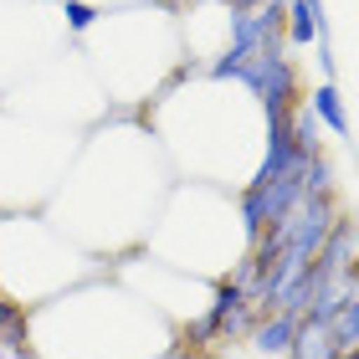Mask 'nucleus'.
<instances>
[{
	"label": "nucleus",
	"mask_w": 359,
	"mask_h": 359,
	"mask_svg": "<svg viewBox=\"0 0 359 359\" xmlns=\"http://www.w3.org/2000/svg\"><path fill=\"white\" fill-rule=\"evenodd\" d=\"M247 247H252V236L241 231L236 195L221 185H205V180L170 185L149 236H144L149 257H159V262H170L190 277H205V283L231 277V267L247 257Z\"/></svg>",
	"instance_id": "obj_2"
},
{
	"label": "nucleus",
	"mask_w": 359,
	"mask_h": 359,
	"mask_svg": "<svg viewBox=\"0 0 359 359\" xmlns=\"http://www.w3.org/2000/svg\"><path fill=\"white\" fill-rule=\"evenodd\" d=\"M318 41H329V21H318L308 0H287V46H303L308 52Z\"/></svg>",
	"instance_id": "obj_5"
},
{
	"label": "nucleus",
	"mask_w": 359,
	"mask_h": 359,
	"mask_svg": "<svg viewBox=\"0 0 359 359\" xmlns=\"http://www.w3.org/2000/svg\"><path fill=\"white\" fill-rule=\"evenodd\" d=\"M329 339H334V354H354L359 349V292H349V298L334 308Z\"/></svg>",
	"instance_id": "obj_7"
},
{
	"label": "nucleus",
	"mask_w": 359,
	"mask_h": 359,
	"mask_svg": "<svg viewBox=\"0 0 359 359\" xmlns=\"http://www.w3.org/2000/svg\"><path fill=\"white\" fill-rule=\"evenodd\" d=\"M308 108H313V118L329 128V134L339 139H349V108H344V93H339V83H318V88H308Z\"/></svg>",
	"instance_id": "obj_4"
},
{
	"label": "nucleus",
	"mask_w": 359,
	"mask_h": 359,
	"mask_svg": "<svg viewBox=\"0 0 359 359\" xmlns=\"http://www.w3.org/2000/svg\"><path fill=\"white\" fill-rule=\"evenodd\" d=\"M287 359H334V339H329V323L298 318V329H292V349H287Z\"/></svg>",
	"instance_id": "obj_6"
},
{
	"label": "nucleus",
	"mask_w": 359,
	"mask_h": 359,
	"mask_svg": "<svg viewBox=\"0 0 359 359\" xmlns=\"http://www.w3.org/2000/svg\"><path fill=\"white\" fill-rule=\"evenodd\" d=\"M334 359H359V349H354V354H334Z\"/></svg>",
	"instance_id": "obj_11"
},
{
	"label": "nucleus",
	"mask_w": 359,
	"mask_h": 359,
	"mask_svg": "<svg viewBox=\"0 0 359 359\" xmlns=\"http://www.w3.org/2000/svg\"><path fill=\"white\" fill-rule=\"evenodd\" d=\"M292 329H298V318L283 313V308H272V313L257 318L252 329H247V339H241V344H231V349H241L247 359H287Z\"/></svg>",
	"instance_id": "obj_3"
},
{
	"label": "nucleus",
	"mask_w": 359,
	"mask_h": 359,
	"mask_svg": "<svg viewBox=\"0 0 359 359\" xmlns=\"http://www.w3.org/2000/svg\"><path fill=\"white\" fill-rule=\"evenodd\" d=\"M287 128H292V144H298V154H303V159H318V154H323V123L313 118V108H308V97H303L298 108H292Z\"/></svg>",
	"instance_id": "obj_8"
},
{
	"label": "nucleus",
	"mask_w": 359,
	"mask_h": 359,
	"mask_svg": "<svg viewBox=\"0 0 359 359\" xmlns=\"http://www.w3.org/2000/svg\"><path fill=\"white\" fill-rule=\"evenodd\" d=\"M159 359H185V349H170V354H159Z\"/></svg>",
	"instance_id": "obj_10"
},
{
	"label": "nucleus",
	"mask_w": 359,
	"mask_h": 359,
	"mask_svg": "<svg viewBox=\"0 0 359 359\" xmlns=\"http://www.w3.org/2000/svg\"><path fill=\"white\" fill-rule=\"evenodd\" d=\"M103 15H108V11H97L93 0H62V21H67L72 36H88V31L103 21Z\"/></svg>",
	"instance_id": "obj_9"
},
{
	"label": "nucleus",
	"mask_w": 359,
	"mask_h": 359,
	"mask_svg": "<svg viewBox=\"0 0 359 359\" xmlns=\"http://www.w3.org/2000/svg\"><path fill=\"white\" fill-rule=\"evenodd\" d=\"M31 359H159L180 349V329L118 277H88L26 308Z\"/></svg>",
	"instance_id": "obj_1"
}]
</instances>
